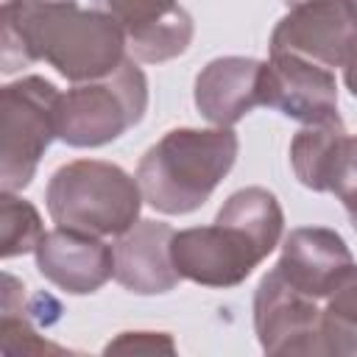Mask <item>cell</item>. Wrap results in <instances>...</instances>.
Returning a JSON list of instances; mask_svg holds the SVG:
<instances>
[{
    "label": "cell",
    "mask_w": 357,
    "mask_h": 357,
    "mask_svg": "<svg viewBox=\"0 0 357 357\" xmlns=\"http://www.w3.org/2000/svg\"><path fill=\"white\" fill-rule=\"evenodd\" d=\"M112 351H126V354H153V351H167L173 354L176 346L170 340V335H162V332H123L117 340H112L106 346V354Z\"/></svg>",
    "instance_id": "cell-19"
},
{
    "label": "cell",
    "mask_w": 357,
    "mask_h": 357,
    "mask_svg": "<svg viewBox=\"0 0 357 357\" xmlns=\"http://www.w3.org/2000/svg\"><path fill=\"white\" fill-rule=\"evenodd\" d=\"M39 273L70 296H86L114 276V248L98 234L56 226L36 245Z\"/></svg>",
    "instance_id": "cell-11"
},
{
    "label": "cell",
    "mask_w": 357,
    "mask_h": 357,
    "mask_svg": "<svg viewBox=\"0 0 357 357\" xmlns=\"http://www.w3.org/2000/svg\"><path fill=\"white\" fill-rule=\"evenodd\" d=\"M237 134L226 126L173 128L137 165L142 198L162 215L201 209L237 159Z\"/></svg>",
    "instance_id": "cell-2"
},
{
    "label": "cell",
    "mask_w": 357,
    "mask_h": 357,
    "mask_svg": "<svg viewBox=\"0 0 357 357\" xmlns=\"http://www.w3.org/2000/svg\"><path fill=\"white\" fill-rule=\"evenodd\" d=\"M271 251L240 223L215 218L212 226L176 231L170 257L181 279L201 287H237Z\"/></svg>",
    "instance_id": "cell-6"
},
{
    "label": "cell",
    "mask_w": 357,
    "mask_h": 357,
    "mask_svg": "<svg viewBox=\"0 0 357 357\" xmlns=\"http://www.w3.org/2000/svg\"><path fill=\"white\" fill-rule=\"evenodd\" d=\"M262 61L251 56L212 59L195 78V106L212 126L231 128L248 112L262 106L259 100Z\"/></svg>",
    "instance_id": "cell-15"
},
{
    "label": "cell",
    "mask_w": 357,
    "mask_h": 357,
    "mask_svg": "<svg viewBox=\"0 0 357 357\" xmlns=\"http://www.w3.org/2000/svg\"><path fill=\"white\" fill-rule=\"evenodd\" d=\"M343 3V8H346V14H349V20L354 22V28H357V0H340Z\"/></svg>",
    "instance_id": "cell-22"
},
{
    "label": "cell",
    "mask_w": 357,
    "mask_h": 357,
    "mask_svg": "<svg viewBox=\"0 0 357 357\" xmlns=\"http://www.w3.org/2000/svg\"><path fill=\"white\" fill-rule=\"evenodd\" d=\"M254 329L268 354H324L321 301L271 268L254 293Z\"/></svg>",
    "instance_id": "cell-7"
},
{
    "label": "cell",
    "mask_w": 357,
    "mask_h": 357,
    "mask_svg": "<svg viewBox=\"0 0 357 357\" xmlns=\"http://www.w3.org/2000/svg\"><path fill=\"white\" fill-rule=\"evenodd\" d=\"M173 234L162 220H137L114 243V279L137 296L173 290L181 282L170 257Z\"/></svg>",
    "instance_id": "cell-14"
},
{
    "label": "cell",
    "mask_w": 357,
    "mask_h": 357,
    "mask_svg": "<svg viewBox=\"0 0 357 357\" xmlns=\"http://www.w3.org/2000/svg\"><path fill=\"white\" fill-rule=\"evenodd\" d=\"M290 165L307 190L343 198L357 187V137L346 131L340 114L307 123L290 142Z\"/></svg>",
    "instance_id": "cell-10"
},
{
    "label": "cell",
    "mask_w": 357,
    "mask_h": 357,
    "mask_svg": "<svg viewBox=\"0 0 357 357\" xmlns=\"http://www.w3.org/2000/svg\"><path fill=\"white\" fill-rule=\"evenodd\" d=\"M351 265V251L335 229L301 226L284 237L282 257L273 268L296 290L324 301Z\"/></svg>",
    "instance_id": "cell-13"
},
{
    "label": "cell",
    "mask_w": 357,
    "mask_h": 357,
    "mask_svg": "<svg viewBox=\"0 0 357 357\" xmlns=\"http://www.w3.org/2000/svg\"><path fill=\"white\" fill-rule=\"evenodd\" d=\"M0 340L6 354H42V351H64L61 346H53L36 335L28 315H17V310H3L0 321Z\"/></svg>",
    "instance_id": "cell-18"
},
{
    "label": "cell",
    "mask_w": 357,
    "mask_h": 357,
    "mask_svg": "<svg viewBox=\"0 0 357 357\" xmlns=\"http://www.w3.org/2000/svg\"><path fill=\"white\" fill-rule=\"evenodd\" d=\"M343 81H346V89L357 98V47L351 50V56L343 64Z\"/></svg>",
    "instance_id": "cell-20"
},
{
    "label": "cell",
    "mask_w": 357,
    "mask_h": 357,
    "mask_svg": "<svg viewBox=\"0 0 357 357\" xmlns=\"http://www.w3.org/2000/svg\"><path fill=\"white\" fill-rule=\"evenodd\" d=\"M148 109V81L134 59L112 75L84 81L59 98L56 131L73 148H100L134 128Z\"/></svg>",
    "instance_id": "cell-4"
},
{
    "label": "cell",
    "mask_w": 357,
    "mask_h": 357,
    "mask_svg": "<svg viewBox=\"0 0 357 357\" xmlns=\"http://www.w3.org/2000/svg\"><path fill=\"white\" fill-rule=\"evenodd\" d=\"M357 47V28L340 0L290 8L271 33V53H296L324 67H343Z\"/></svg>",
    "instance_id": "cell-9"
},
{
    "label": "cell",
    "mask_w": 357,
    "mask_h": 357,
    "mask_svg": "<svg viewBox=\"0 0 357 357\" xmlns=\"http://www.w3.org/2000/svg\"><path fill=\"white\" fill-rule=\"evenodd\" d=\"M45 237L42 218L36 206L14 192H0V257L11 259L28 251H36Z\"/></svg>",
    "instance_id": "cell-17"
},
{
    "label": "cell",
    "mask_w": 357,
    "mask_h": 357,
    "mask_svg": "<svg viewBox=\"0 0 357 357\" xmlns=\"http://www.w3.org/2000/svg\"><path fill=\"white\" fill-rule=\"evenodd\" d=\"M340 201H343V206H346V212H349V220H351V226H354V231H357V187L349 190Z\"/></svg>",
    "instance_id": "cell-21"
},
{
    "label": "cell",
    "mask_w": 357,
    "mask_h": 357,
    "mask_svg": "<svg viewBox=\"0 0 357 357\" xmlns=\"http://www.w3.org/2000/svg\"><path fill=\"white\" fill-rule=\"evenodd\" d=\"M61 92L42 75H25L11 81L0 92L3 142H0V184L6 192H17L31 184L39 159L56 131Z\"/></svg>",
    "instance_id": "cell-5"
},
{
    "label": "cell",
    "mask_w": 357,
    "mask_h": 357,
    "mask_svg": "<svg viewBox=\"0 0 357 357\" xmlns=\"http://www.w3.org/2000/svg\"><path fill=\"white\" fill-rule=\"evenodd\" d=\"M321 340L324 354H357V265H351L321 301Z\"/></svg>",
    "instance_id": "cell-16"
},
{
    "label": "cell",
    "mask_w": 357,
    "mask_h": 357,
    "mask_svg": "<svg viewBox=\"0 0 357 357\" xmlns=\"http://www.w3.org/2000/svg\"><path fill=\"white\" fill-rule=\"evenodd\" d=\"M259 100L298 123H321L337 117L335 73L296 53H271L259 73Z\"/></svg>",
    "instance_id": "cell-8"
},
{
    "label": "cell",
    "mask_w": 357,
    "mask_h": 357,
    "mask_svg": "<svg viewBox=\"0 0 357 357\" xmlns=\"http://www.w3.org/2000/svg\"><path fill=\"white\" fill-rule=\"evenodd\" d=\"M126 47L109 11L75 0H3V73L45 61L73 84L98 81L126 61Z\"/></svg>",
    "instance_id": "cell-1"
},
{
    "label": "cell",
    "mask_w": 357,
    "mask_h": 357,
    "mask_svg": "<svg viewBox=\"0 0 357 357\" xmlns=\"http://www.w3.org/2000/svg\"><path fill=\"white\" fill-rule=\"evenodd\" d=\"M45 201L56 226L98 237H120L139 220L145 198L139 181L120 165L75 159L50 176Z\"/></svg>",
    "instance_id": "cell-3"
},
{
    "label": "cell",
    "mask_w": 357,
    "mask_h": 357,
    "mask_svg": "<svg viewBox=\"0 0 357 357\" xmlns=\"http://www.w3.org/2000/svg\"><path fill=\"white\" fill-rule=\"evenodd\" d=\"M307 3H315V0H284L287 8H296V6H307Z\"/></svg>",
    "instance_id": "cell-23"
},
{
    "label": "cell",
    "mask_w": 357,
    "mask_h": 357,
    "mask_svg": "<svg viewBox=\"0 0 357 357\" xmlns=\"http://www.w3.org/2000/svg\"><path fill=\"white\" fill-rule=\"evenodd\" d=\"M126 31L134 61L162 64L181 56L192 39V20L176 0H103Z\"/></svg>",
    "instance_id": "cell-12"
}]
</instances>
